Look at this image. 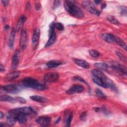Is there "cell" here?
<instances>
[{
  "label": "cell",
  "mask_w": 127,
  "mask_h": 127,
  "mask_svg": "<svg viewBox=\"0 0 127 127\" xmlns=\"http://www.w3.org/2000/svg\"><path fill=\"white\" fill-rule=\"evenodd\" d=\"M64 7L66 10L73 16L81 18L84 17V13L83 11L74 4L73 1L71 0H66L64 2Z\"/></svg>",
  "instance_id": "cell-1"
},
{
  "label": "cell",
  "mask_w": 127,
  "mask_h": 127,
  "mask_svg": "<svg viewBox=\"0 0 127 127\" xmlns=\"http://www.w3.org/2000/svg\"><path fill=\"white\" fill-rule=\"evenodd\" d=\"M22 85L26 87L31 88L37 90H43L46 89V86L40 83L36 79L29 77H27L22 80Z\"/></svg>",
  "instance_id": "cell-2"
},
{
  "label": "cell",
  "mask_w": 127,
  "mask_h": 127,
  "mask_svg": "<svg viewBox=\"0 0 127 127\" xmlns=\"http://www.w3.org/2000/svg\"><path fill=\"white\" fill-rule=\"evenodd\" d=\"M50 27V28L49 30V38L45 45V47H48L52 45L53 44L55 43V42L56 41V34L55 32V23H52L51 24Z\"/></svg>",
  "instance_id": "cell-3"
},
{
  "label": "cell",
  "mask_w": 127,
  "mask_h": 127,
  "mask_svg": "<svg viewBox=\"0 0 127 127\" xmlns=\"http://www.w3.org/2000/svg\"><path fill=\"white\" fill-rule=\"evenodd\" d=\"M82 6L83 7L89 12L96 14L97 15H99L100 14V11L97 10L94 6V5L90 1L85 0L82 2Z\"/></svg>",
  "instance_id": "cell-4"
},
{
  "label": "cell",
  "mask_w": 127,
  "mask_h": 127,
  "mask_svg": "<svg viewBox=\"0 0 127 127\" xmlns=\"http://www.w3.org/2000/svg\"><path fill=\"white\" fill-rule=\"evenodd\" d=\"M51 118L48 116H41L36 120L37 123L42 127H48L51 124Z\"/></svg>",
  "instance_id": "cell-5"
},
{
  "label": "cell",
  "mask_w": 127,
  "mask_h": 127,
  "mask_svg": "<svg viewBox=\"0 0 127 127\" xmlns=\"http://www.w3.org/2000/svg\"><path fill=\"white\" fill-rule=\"evenodd\" d=\"M44 78L46 82H54L59 79V75L57 72H50L45 74Z\"/></svg>",
  "instance_id": "cell-6"
},
{
  "label": "cell",
  "mask_w": 127,
  "mask_h": 127,
  "mask_svg": "<svg viewBox=\"0 0 127 127\" xmlns=\"http://www.w3.org/2000/svg\"><path fill=\"white\" fill-rule=\"evenodd\" d=\"M3 90L9 93H17L20 91L19 87L15 84H8L2 87Z\"/></svg>",
  "instance_id": "cell-7"
},
{
  "label": "cell",
  "mask_w": 127,
  "mask_h": 127,
  "mask_svg": "<svg viewBox=\"0 0 127 127\" xmlns=\"http://www.w3.org/2000/svg\"><path fill=\"white\" fill-rule=\"evenodd\" d=\"M84 90L83 87L79 84H75L72 86L68 90L66 93L68 94H73L74 93L82 92Z\"/></svg>",
  "instance_id": "cell-8"
},
{
  "label": "cell",
  "mask_w": 127,
  "mask_h": 127,
  "mask_svg": "<svg viewBox=\"0 0 127 127\" xmlns=\"http://www.w3.org/2000/svg\"><path fill=\"white\" fill-rule=\"evenodd\" d=\"M40 36V30L38 28L35 29L32 37V47L36 48L38 43V40Z\"/></svg>",
  "instance_id": "cell-9"
},
{
  "label": "cell",
  "mask_w": 127,
  "mask_h": 127,
  "mask_svg": "<svg viewBox=\"0 0 127 127\" xmlns=\"http://www.w3.org/2000/svg\"><path fill=\"white\" fill-rule=\"evenodd\" d=\"M27 42V33L25 29H23L21 32L20 39V46L22 49H25L26 47Z\"/></svg>",
  "instance_id": "cell-10"
},
{
  "label": "cell",
  "mask_w": 127,
  "mask_h": 127,
  "mask_svg": "<svg viewBox=\"0 0 127 127\" xmlns=\"http://www.w3.org/2000/svg\"><path fill=\"white\" fill-rule=\"evenodd\" d=\"M111 66L113 69L122 72L123 74H125V75H127V70L126 66H125L123 65L117 63H112Z\"/></svg>",
  "instance_id": "cell-11"
},
{
  "label": "cell",
  "mask_w": 127,
  "mask_h": 127,
  "mask_svg": "<svg viewBox=\"0 0 127 127\" xmlns=\"http://www.w3.org/2000/svg\"><path fill=\"white\" fill-rule=\"evenodd\" d=\"M19 58H20L19 52L18 51H16L12 57V63H11L12 69H15L17 68L19 64Z\"/></svg>",
  "instance_id": "cell-12"
},
{
  "label": "cell",
  "mask_w": 127,
  "mask_h": 127,
  "mask_svg": "<svg viewBox=\"0 0 127 127\" xmlns=\"http://www.w3.org/2000/svg\"><path fill=\"white\" fill-rule=\"evenodd\" d=\"M115 38L116 36L110 33H104L101 35V38L102 40L109 43L115 42Z\"/></svg>",
  "instance_id": "cell-13"
},
{
  "label": "cell",
  "mask_w": 127,
  "mask_h": 127,
  "mask_svg": "<svg viewBox=\"0 0 127 127\" xmlns=\"http://www.w3.org/2000/svg\"><path fill=\"white\" fill-rule=\"evenodd\" d=\"M15 34H16V30L14 28H12L9 35V40L8 42V47L10 49H12L13 48Z\"/></svg>",
  "instance_id": "cell-14"
},
{
  "label": "cell",
  "mask_w": 127,
  "mask_h": 127,
  "mask_svg": "<svg viewBox=\"0 0 127 127\" xmlns=\"http://www.w3.org/2000/svg\"><path fill=\"white\" fill-rule=\"evenodd\" d=\"M73 61L77 65L82 68H88L90 67L89 64L84 60L79 59H74Z\"/></svg>",
  "instance_id": "cell-15"
},
{
  "label": "cell",
  "mask_w": 127,
  "mask_h": 127,
  "mask_svg": "<svg viewBox=\"0 0 127 127\" xmlns=\"http://www.w3.org/2000/svg\"><path fill=\"white\" fill-rule=\"evenodd\" d=\"M91 72L92 74L93 75V76L95 77L101 78L103 80H105V79L106 78L105 74L99 69H92L91 70Z\"/></svg>",
  "instance_id": "cell-16"
},
{
  "label": "cell",
  "mask_w": 127,
  "mask_h": 127,
  "mask_svg": "<svg viewBox=\"0 0 127 127\" xmlns=\"http://www.w3.org/2000/svg\"><path fill=\"white\" fill-rule=\"evenodd\" d=\"M104 81L107 87H109L110 88H111L112 90H113L115 92L118 91V89L117 88V86H116L115 83L112 80L106 77Z\"/></svg>",
  "instance_id": "cell-17"
},
{
  "label": "cell",
  "mask_w": 127,
  "mask_h": 127,
  "mask_svg": "<svg viewBox=\"0 0 127 127\" xmlns=\"http://www.w3.org/2000/svg\"><path fill=\"white\" fill-rule=\"evenodd\" d=\"M17 109L20 113L25 114L27 116L30 115L33 112H34L33 109L29 107H23L21 108H18Z\"/></svg>",
  "instance_id": "cell-18"
},
{
  "label": "cell",
  "mask_w": 127,
  "mask_h": 127,
  "mask_svg": "<svg viewBox=\"0 0 127 127\" xmlns=\"http://www.w3.org/2000/svg\"><path fill=\"white\" fill-rule=\"evenodd\" d=\"M63 64L62 62L58 61H55V60H52L48 62L46 65L49 68H54L56 67L61 64Z\"/></svg>",
  "instance_id": "cell-19"
},
{
  "label": "cell",
  "mask_w": 127,
  "mask_h": 127,
  "mask_svg": "<svg viewBox=\"0 0 127 127\" xmlns=\"http://www.w3.org/2000/svg\"><path fill=\"white\" fill-rule=\"evenodd\" d=\"M104 80H103L102 79L95 77H94L93 78V81L94 83H95L96 84H97L98 85H99L100 86H101L103 88H107V85H106Z\"/></svg>",
  "instance_id": "cell-20"
},
{
  "label": "cell",
  "mask_w": 127,
  "mask_h": 127,
  "mask_svg": "<svg viewBox=\"0 0 127 127\" xmlns=\"http://www.w3.org/2000/svg\"><path fill=\"white\" fill-rule=\"evenodd\" d=\"M20 72L19 71H15L12 73H9L6 76V79L8 80H12L15 79H16L19 76Z\"/></svg>",
  "instance_id": "cell-21"
},
{
  "label": "cell",
  "mask_w": 127,
  "mask_h": 127,
  "mask_svg": "<svg viewBox=\"0 0 127 127\" xmlns=\"http://www.w3.org/2000/svg\"><path fill=\"white\" fill-rule=\"evenodd\" d=\"M30 98L32 100L39 103H45L47 101V99L46 98L39 95H33L30 96Z\"/></svg>",
  "instance_id": "cell-22"
},
{
  "label": "cell",
  "mask_w": 127,
  "mask_h": 127,
  "mask_svg": "<svg viewBox=\"0 0 127 127\" xmlns=\"http://www.w3.org/2000/svg\"><path fill=\"white\" fill-rule=\"evenodd\" d=\"M26 20V17L25 15H22L20 18V19H19V21L17 23V27H16L17 31H19L22 27Z\"/></svg>",
  "instance_id": "cell-23"
},
{
  "label": "cell",
  "mask_w": 127,
  "mask_h": 127,
  "mask_svg": "<svg viewBox=\"0 0 127 127\" xmlns=\"http://www.w3.org/2000/svg\"><path fill=\"white\" fill-rule=\"evenodd\" d=\"M94 65L99 68V69H102V70H106L108 68V65L106 63H95L94 64Z\"/></svg>",
  "instance_id": "cell-24"
},
{
  "label": "cell",
  "mask_w": 127,
  "mask_h": 127,
  "mask_svg": "<svg viewBox=\"0 0 127 127\" xmlns=\"http://www.w3.org/2000/svg\"><path fill=\"white\" fill-rule=\"evenodd\" d=\"M115 42H116L118 45H120L121 47L123 48L125 50H127V45H126V43L121 38H119L118 37H116V36Z\"/></svg>",
  "instance_id": "cell-25"
},
{
  "label": "cell",
  "mask_w": 127,
  "mask_h": 127,
  "mask_svg": "<svg viewBox=\"0 0 127 127\" xmlns=\"http://www.w3.org/2000/svg\"><path fill=\"white\" fill-rule=\"evenodd\" d=\"M15 99L7 95H2L0 97V100L1 101H6V102H13Z\"/></svg>",
  "instance_id": "cell-26"
},
{
  "label": "cell",
  "mask_w": 127,
  "mask_h": 127,
  "mask_svg": "<svg viewBox=\"0 0 127 127\" xmlns=\"http://www.w3.org/2000/svg\"><path fill=\"white\" fill-rule=\"evenodd\" d=\"M16 120L13 118V117L9 116V115H7V117H6V124L8 125V126H13L14 125L16 122Z\"/></svg>",
  "instance_id": "cell-27"
},
{
  "label": "cell",
  "mask_w": 127,
  "mask_h": 127,
  "mask_svg": "<svg viewBox=\"0 0 127 127\" xmlns=\"http://www.w3.org/2000/svg\"><path fill=\"white\" fill-rule=\"evenodd\" d=\"M89 55L93 58H98L100 56V53L95 50H90L89 51Z\"/></svg>",
  "instance_id": "cell-28"
},
{
  "label": "cell",
  "mask_w": 127,
  "mask_h": 127,
  "mask_svg": "<svg viewBox=\"0 0 127 127\" xmlns=\"http://www.w3.org/2000/svg\"><path fill=\"white\" fill-rule=\"evenodd\" d=\"M95 93H96V95L98 97L102 98V99H106V96L105 94L101 90H100V89H96Z\"/></svg>",
  "instance_id": "cell-29"
},
{
  "label": "cell",
  "mask_w": 127,
  "mask_h": 127,
  "mask_svg": "<svg viewBox=\"0 0 127 127\" xmlns=\"http://www.w3.org/2000/svg\"><path fill=\"white\" fill-rule=\"evenodd\" d=\"M107 19L111 23L115 25H118L120 24V22L116 19H115L113 16H108L107 17Z\"/></svg>",
  "instance_id": "cell-30"
},
{
  "label": "cell",
  "mask_w": 127,
  "mask_h": 127,
  "mask_svg": "<svg viewBox=\"0 0 127 127\" xmlns=\"http://www.w3.org/2000/svg\"><path fill=\"white\" fill-rule=\"evenodd\" d=\"M116 54H117V56H118V57L120 58V59L121 61H123L124 62H127V58H126V57L120 51H116Z\"/></svg>",
  "instance_id": "cell-31"
},
{
  "label": "cell",
  "mask_w": 127,
  "mask_h": 127,
  "mask_svg": "<svg viewBox=\"0 0 127 127\" xmlns=\"http://www.w3.org/2000/svg\"><path fill=\"white\" fill-rule=\"evenodd\" d=\"M72 114L70 113L68 115V117L67 118L66 120V126L67 127H69L70 126V124H71V122L72 121Z\"/></svg>",
  "instance_id": "cell-32"
},
{
  "label": "cell",
  "mask_w": 127,
  "mask_h": 127,
  "mask_svg": "<svg viewBox=\"0 0 127 127\" xmlns=\"http://www.w3.org/2000/svg\"><path fill=\"white\" fill-rule=\"evenodd\" d=\"M55 28H56L58 30H60V31H63L64 29V25H63V24L61 23H59V22L55 23Z\"/></svg>",
  "instance_id": "cell-33"
},
{
  "label": "cell",
  "mask_w": 127,
  "mask_h": 127,
  "mask_svg": "<svg viewBox=\"0 0 127 127\" xmlns=\"http://www.w3.org/2000/svg\"><path fill=\"white\" fill-rule=\"evenodd\" d=\"M74 80H77V81H80V82H83V83H85V84H86V85H88V83L82 78H81V77H79V76H75V77H74Z\"/></svg>",
  "instance_id": "cell-34"
},
{
  "label": "cell",
  "mask_w": 127,
  "mask_h": 127,
  "mask_svg": "<svg viewBox=\"0 0 127 127\" xmlns=\"http://www.w3.org/2000/svg\"><path fill=\"white\" fill-rule=\"evenodd\" d=\"M15 100L16 101H17V102L20 103H22V104H24L26 102V100L22 98V97H17L15 98Z\"/></svg>",
  "instance_id": "cell-35"
},
{
  "label": "cell",
  "mask_w": 127,
  "mask_h": 127,
  "mask_svg": "<svg viewBox=\"0 0 127 127\" xmlns=\"http://www.w3.org/2000/svg\"><path fill=\"white\" fill-rule=\"evenodd\" d=\"M86 116H87V112H83L81 115H80V119L81 121H84L86 119Z\"/></svg>",
  "instance_id": "cell-36"
},
{
  "label": "cell",
  "mask_w": 127,
  "mask_h": 127,
  "mask_svg": "<svg viewBox=\"0 0 127 127\" xmlns=\"http://www.w3.org/2000/svg\"><path fill=\"white\" fill-rule=\"evenodd\" d=\"M60 3H61V1L55 0L54 2V5H53L54 8H56L57 7H58L60 5Z\"/></svg>",
  "instance_id": "cell-37"
},
{
  "label": "cell",
  "mask_w": 127,
  "mask_h": 127,
  "mask_svg": "<svg viewBox=\"0 0 127 127\" xmlns=\"http://www.w3.org/2000/svg\"><path fill=\"white\" fill-rule=\"evenodd\" d=\"M121 12L123 14V15H126L127 14V8L126 6H123L121 8Z\"/></svg>",
  "instance_id": "cell-38"
},
{
  "label": "cell",
  "mask_w": 127,
  "mask_h": 127,
  "mask_svg": "<svg viewBox=\"0 0 127 127\" xmlns=\"http://www.w3.org/2000/svg\"><path fill=\"white\" fill-rule=\"evenodd\" d=\"M1 2L3 4V5L4 6H6L8 5L9 4V0H1Z\"/></svg>",
  "instance_id": "cell-39"
},
{
  "label": "cell",
  "mask_w": 127,
  "mask_h": 127,
  "mask_svg": "<svg viewBox=\"0 0 127 127\" xmlns=\"http://www.w3.org/2000/svg\"><path fill=\"white\" fill-rule=\"evenodd\" d=\"M41 8V5L39 3H36L35 4V8L36 10H39Z\"/></svg>",
  "instance_id": "cell-40"
},
{
  "label": "cell",
  "mask_w": 127,
  "mask_h": 127,
  "mask_svg": "<svg viewBox=\"0 0 127 127\" xmlns=\"http://www.w3.org/2000/svg\"><path fill=\"white\" fill-rule=\"evenodd\" d=\"M0 72H1L4 70V67L2 64H0Z\"/></svg>",
  "instance_id": "cell-41"
},
{
  "label": "cell",
  "mask_w": 127,
  "mask_h": 127,
  "mask_svg": "<svg viewBox=\"0 0 127 127\" xmlns=\"http://www.w3.org/2000/svg\"><path fill=\"white\" fill-rule=\"evenodd\" d=\"M61 117H59V118L57 119V120L56 121L55 124H57L59 123L61 121Z\"/></svg>",
  "instance_id": "cell-42"
},
{
  "label": "cell",
  "mask_w": 127,
  "mask_h": 127,
  "mask_svg": "<svg viewBox=\"0 0 127 127\" xmlns=\"http://www.w3.org/2000/svg\"><path fill=\"white\" fill-rule=\"evenodd\" d=\"M94 2H95V3L96 4H99L101 2V0H95Z\"/></svg>",
  "instance_id": "cell-43"
},
{
  "label": "cell",
  "mask_w": 127,
  "mask_h": 127,
  "mask_svg": "<svg viewBox=\"0 0 127 127\" xmlns=\"http://www.w3.org/2000/svg\"><path fill=\"white\" fill-rule=\"evenodd\" d=\"M106 4L105 3H104L102 4V5H101V8H102V9L106 7Z\"/></svg>",
  "instance_id": "cell-44"
},
{
  "label": "cell",
  "mask_w": 127,
  "mask_h": 127,
  "mask_svg": "<svg viewBox=\"0 0 127 127\" xmlns=\"http://www.w3.org/2000/svg\"><path fill=\"white\" fill-rule=\"evenodd\" d=\"M0 119H2V117H3V113H2V112H1V111H0Z\"/></svg>",
  "instance_id": "cell-45"
},
{
  "label": "cell",
  "mask_w": 127,
  "mask_h": 127,
  "mask_svg": "<svg viewBox=\"0 0 127 127\" xmlns=\"http://www.w3.org/2000/svg\"><path fill=\"white\" fill-rule=\"evenodd\" d=\"M27 9H29V8H30V3H29V2H27Z\"/></svg>",
  "instance_id": "cell-46"
},
{
  "label": "cell",
  "mask_w": 127,
  "mask_h": 127,
  "mask_svg": "<svg viewBox=\"0 0 127 127\" xmlns=\"http://www.w3.org/2000/svg\"><path fill=\"white\" fill-rule=\"evenodd\" d=\"M9 28V26L8 25H6L5 26V27H4V28H5V29H8Z\"/></svg>",
  "instance_id": "cell-47"
},
{
  "label": "cell",
  "mask_w": 127,
  "mask_h": 127,
  "mask_svg": "<svg viewBox=\"0 0 127 127\" xmlns=\"http://www.w3.org/2000/svg\"><path fill=\"white\" fill-rule=\"evenodd\" d=\"M94 109H95V111L96 112H98V111H99V110H100L99 108H95Z\"/></svg>",
  "instance_id": "cell-48"
}]
</instances>
